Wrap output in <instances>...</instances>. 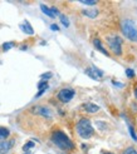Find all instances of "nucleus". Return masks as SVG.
<instances>
[{
	"label": "nucleus",
	"instance_id": "obj_6",
	"mask_svg": "<svg viewBox=\"0 0 137 154\" xmlns=\"http://www.w3.org/2000/svg\"><path fill=\"white\" fill-rule=\"evenodd\" d=\"M32 112H33L34 114L42 115V117L47 118V119H52V118H53V112L50 110V108H48V106L37 105V106H33V108H32Z\"/></svg>",
	"mask_w": 137,
	"mask_h": 154
},
{
	"label": "nucleus",
	"instance_id": "obj_9",
	"mask_svg": "<svg viewBox=\"0 0 137 154\" xmlns=\"http://www.w3.org/2000/svg\"><path fill=\"white\" fill-rule=\"evenodd\" d=\"M83 109H84L87 113H97L98 110H100V106H98L97 104H93V103H86L84 105H83Z\"/></svg>",
	"mask_w": 137,
	"mask_h": 154
},
{
	"label": "nucleus",
	"instance_id": "obj_27",
	"mask_svg": "<svg viewBox=\"0 0 137 154\" xmlns=\"http://www.w3.org/2000/svg\"><path fill=\"white\" fill-rule=\"evenodd\" d=\"M135 97L137 99V85H135Z\"/></svg>",
	"mask_w": 137,
	"mask_h": 154
},
{
	"label": "nucleus",
	"instance_id": "obj_3",
	"mask_svg": "<svg viewBox=\"0 0 137 154\" xmlns=\"http://www.w3.org/2000/svg\"><path fill=\"white\" fill-rule=\"evenodd\" d=\"M121 29H122V33L123 35L130 39L132 42H137V29L135 23L130 19H126L122 21V25H121Z\"/></svg>",
	"mask_w": 137,
	"mask_h": 154
},
{
	"label": "nucleus",
	"instance_id": "obj_16",
	"mask_svg": "<svg viewBox=\"0 0 137 154\" xmlns=\"http://www.w3.org/2000/svg\"><path fill=\"white\" fill-rule=\"evenodd\" d=\"M34 147H35V144L33 142H27L24 145H23V150H24L25 153H28V152H30V149H33Z\"/></svg>",
	"mask_w": 137,
	"mask_h": 154
},
{
	"label": "nucleus",
	"instance_id": "obj_11",
	"mask_svg": "<svg viewBox=\"0 0 137 154\" xmlns=\"http://www.w3.org/2000/svg\"><path fill=\"white\" fill-rule=\"evenodd\" d=\"M93 44H94V47H96V49H97L98 51H101L102 54H104V55L110 57L108 50L103 48V45H102V43H101V40H100V39H94V40H93Z\"/></svg>",
	"mask_w": 137,
	"mask_h": 154
},
{
	"label": "nucleus",
	"instance_id": "obj_13",
	"mask_svg": "<svg viewBox=\"0 0 137 154\" xmlns=\"http://www.w3.org/2000/svg\"><path fill=\"white\" fill-rule=\"evenodd\" d=\"M83 14L86 15V17H88V18H91V19H93V18H96L97 15H98V10L97 9H86V10H83L82 11Z\"/></svg>",
	"mask_w": 137,
	"mask_h": 154
},
{
	"label": "nucleus",
	"instance_id": "obj_22",
	"mask_svg": "<svg viewBox=\"0 0 137 154\" xmlns=\"http://www.w3.org/2000/svg\"><path fill=\"white\" fill-rule=\"evenodd\" d=\"M128 129H130V133H131L132 139H133V140H137V134H136V132H135V128L130 124V125H128Z\"/></svg>",
	"mask_w": 137,
	"mask_h": 154
},
{
	"label": "nucleus",
	"instance_id": "obj_17",
	"mask_svg": "<svg viewBox=\"0 0 137 154\" xmlns=\"http://www.w3.org/2000/svg\"><path fill=\"white\" fill-rule=\"evenodd\" d=\"M13 47H15V43L14 42H8V43H4L3 44V51H8V50H10Z\"/></svg>",
	"mask_w": 137,
	"mask_h": 154
},
{
	"label": "nucleus",
	"instance_id": "obj_25",
	"mask_svg": "<svg viewBox=\"0 0 137 154\" xmlns=\"http://www.w3.org/2000/svg\"><path fill=\"white\" fill-rule=\"evenodd\" d=\"M112 84H113V85H116V87H118V88H123V84L122 83H118L116 80H112Z\"/></svg>",
	"mask_w": 137,
	"mask_h": 154
},
{
	"label": "nucleus",
	"instance_id": "obj_29",
	"mask_svg": "<svg viewBox=\"0 0 137 154\" xmlns=\"http://www.w3.org/2000/svg\"><path fill=\"white\" fill-rule=\"evenodd\" d=\"M24 154H30V152H28V153H24Z\"/></svg>",
	"mask_w": 137,
	"mask_h": 154
},
{
	"label": "nucleus",
	"instance_id": "obj_23",
	"mask_svg": "<svg viewBox=\"0 0 137 154\" xmlns=\"http://www.w3.org/2000/svg\"><path fill=\"white\" fill-rule=\"evenodd\" d=\"M123 154H137V150H136L133 147H128V148L123 152Z\"/></svg>",
	"mask_w": 137,
	"mask_h": 154
},
{
	"label": "nucleus",
	"instance_id": "obj_14",
	"mask_svg": "<svg viewBox=\"0 0 137 154\" xmlns=\"http://www.w3.org/2000/svg\"><path fill=\"white\" fill-rule=\"evenodd\" d=\"M40 9H42V11H43V13H44L45 15H48V17H49V18H52V19H53V18H56V17H54V15H53V13L50 11V9H49V8H48L47 5H44V4H42V5H40Z\"/></svg>",
	"mask_w": 137,
	"mask_h": 154
},
{
	"label": "nucleus",
	"instance_id": "obj_30",
	"mask_svg": "<svg viewBox=\"0 0 137 154\" xmlns=\"http://www.w3.org/2000/svg\"><path fill=\"white\" fill-rule=\"evenodd\" d=\"M0 64H2V61H0Z\"/></svg>",
	"mask_w": 137,
	"mask_h": 154
},
{
	"label": "nucleus",
	"instance_id": "obj_8",
	"mask_svg": "<svg viewBox=\"0 0 137 154\" xmlns=\"http://www.w3.org/2000/svg\"><path fill=\"white\" fill-rule=\"evenodd\" d=\"M14 144V140H2L0 142V154H8Z\"/></svg>",
	"mask_w": 137,
	"mask_h": 154
},
{
	"label": "nucleus",
	"instance_id": "obj_24",
	"mask_svg": "<svg viewBox=\"0 0 137 154\" xmlns=\"http://www.w3.org/2000/svg\"><path fill=\"white\" fill-rule=\"evenodd\" d=\"M96 125L101 127V128H100L101 130H104L106 128H107V124H106V123H103V122H96Z\"/></svg>",
	"mask_w": 137,
	"mask_h": 154
},
{
	"label": "nucleus",
	"instance_id": "obj_19",
	"mask_svg": "<svg viewBox=\"0 0 137 154\" xmlns=\"http://www.w3.org/2000/svg\"><path fill=\"white\" fill-rule=\"evenodd\" d=\"M126 76H127V78H130V79L135 78V72L132 70L131 68H127L126 69Z\"/></svg>",
	"mask_w": 137,
	"mask_h": 154
},
{
	"label": "nucleus",
	"instance_id": "obj_4",
	"mask_svg": "<svg viewBox=\"0 0 137 154\" xmlns=\"http://www.w3.org/2000/svg\"><path fill=\"white\" fill-rule=\"evenodd\" d=\"M107 43L110 49L116 54V55H121L122 54V39L119 36H110L107 38Z\"/></svg>",
	"mask_w": 137,
	"mask_h": 154
},
{
	"label": "nucleus",
	"instance_id": "obj_18",
	"mask_svg": "<svg viewBox=\"0 0 137 154\" xmlns=\"http://www.w3.org/2000/svg\"><path fill=\"white\" fill-rule=\"evenodd\" d=\"M59 19H60V23H62V24H63L65 28L69 26V20H68V18L65 17V15H62V14H60V15H59Z\"/></svg>",
	"mask_w": 137,
	"mask_h": 154
},
{
	"label": "nucleus",
	"instance_id": "obj_12",
	"mask_svg": "<svg viewBox=\"0 0 137 154\" xmlns=\"http://www.w3.org/2000/svg\"><path fill=\"white\" fill-rule=\"evenodd\" d=\"M10 135V130L5 127H0V142L6 140V138Z\"/></svg>",
	"mask_w": 137,
	"mask_h": 154
},
{
	"label": "nucleus",
	"instance_id": "obj_20",
	"mask_svg": "<svg viewBox=\"0 0 137 154\" xmlns=\"http://www.w3.org/2000/svg\"><path fill=\"white\" fill-rule=\"evenodd\" d=\"M53 76V73L52 72H47V73H44V74H42L40 75V78H42V80H48V79H50Z\"/></svg>",
	"mask_w": 137,
	"mask_h": 154
},
{
	"label": "nucleus",
	"instance_id": "obj_26",
	"mask_svg": "<svg viewBox=\"0 0 137 154\" xmlns=\"http://www.w3.org/2000/svg\"><path fill=\"white\" fill-rule=\"evenodd\" d=\"M50 29L53 30V32H58V30H59V26H58L57 24H52V25H50Z\"/></svg>",
	"mask_w": 137,
	"mask_h": 154
},
{
	"label": "nucleus",
	"instance_id": "obj_7",
	"mask_svg": "<svg viewBox=\"0 0 137 154\" xmlns=\"http://www.w3.org/2000/svg\"><path fill=\"white\" fill-rule=\"evenodd\" d=\"M84 73L89 76V78H92V79H94V80H100L102 76H103V72L100 70V69L96 68V66H92V68L86 69Z\"/></svg>",
	"mask_w": 137,
	"mask_h": 154
},
{
	"label": "nucleus",
	"instance_id": "obj_5",
	"mask_svg": "<svg viewBox=\"0 0 137 154\" xmlns=\"http://www.w3.org/2000/svg\"><path fill=\"white\" fill-rule=\"evenodd\" d=\"M74 94H75L74 89H72V88H63V89H60L58 91L57 98H58V100L62 102V103H69L73 99Z\"/></svg>",
	"mask_w": 137,
	"mask_h": 154
},
{
	"label": "nucleus",
	"instance_id": "obj_28",
	"mask_svg": "<svg viewBox=\"0 0 137 154\" xmlns=\"http://www.w3.org/2000/svg\"><path fill=\"white\" fill-rule=\"evenodd\" d=\"M103 154H113V153H111V152H103Z\"/></svg>",
	"mask_w": 137,
	"mask_h": 154
},
{
	"label": "nucleus",
	"instance_id": "obj_15",
	"mask_svg": "<svg viewBox=\"0 0 137 154\" xmlns=\"http://www.w3.org/2000/svg\"><path fill=\"white\" fill-rule=\"evenodd\" d=\"M48 88H49V84H48V82H47V80H40L39 83H38V89H39V90L45 91Z\"/></svg>",
	"mask_w": 137,
	"mask_h": 154
},
{
	"label": "nucleus",
	"instance_id": "obj_10",
	"mask_svg": "<svg viewBox=\"0 0 137 154\" xmlns=\"http://www.w3.org/2000/svg\"><path fill=\"white\" fill-rule=\"evenodd\" d=\"M20 29H21L25 34H28V35H33V34H34V30H33L32 25H30L29 21H27V20L23 23V24H20Z\"/></svg>",
	"mask_w": 137,
	"mask_h": 154
},
{
	"label": "nucleus",
	"instance_id": "obj_1",
	"mask_svg": "<svg viewBox=\"0 0 137 154\" xmlns=\"http://www.w3.org/2000/svg\"><path fill=\"white\" fill-rule=\"evenodd\" d=\"M52 142L54 143L60 150L71 152L74 149V143L62 130H56V132L52 133Z\"/></svg>",
	"mask_w": 137,
	"mask_h": 154
},
{
	"label": "nucleus",
	"instance_id": "obj_21",
	"mask_svg": "<svg viewBox=\"0 0 137 154\" xmlns=\"http://www.w3.org/2000/svg\"><path fill=\"white\" fill-rule=\"evenodd\" d=\"M81 4L93 6V5H96V4H97V2H96V0H81Z\"/></svg>",
	"mask_w": 137,
	"mask_h": 154
},
{
	"label": "nucleus",
	"instance_id": "obj_2",
	"mask_svg": "<svg viewBox=\"0 0 137 154\" xmlns=\"http://www.w3.org/2000/svg\"><path fill=\"white\" fill-rule=\"evenodd\" d=\"M75 129H77V133L81 138L83 139H89L94 134V129L91 124V120L88 118H82L79 119V122L75 125Z\"/></svg>",
	"mask_w": 137,
	"mask_h": 154
}]
</instances>
